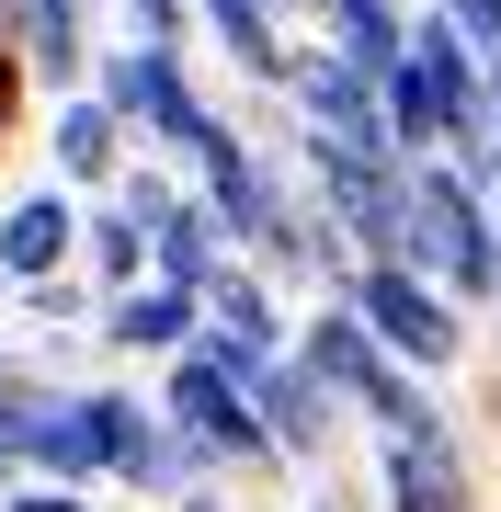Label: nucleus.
<instances>
[{
  "mask_svg": "<svg viewBox=\"0 0 501 512\" xmlns=\"http://www.w3.org/2000/svg\"><path fill=\"white\" fill-rule=\"evenodd\" d=\"M92 92L114 103V126H126L137 148H160V160H183V171H194L228 126H240V114L194 80V46H160V35L92 46Z\"/></svg>",
  "mask_w": 501,
  "mask_h": 512,
  "instance_id": "f257e3e1",
  "label": "nucleus"
},
{
  "mask_svg": "<svg viewBox=\"0 0 501 512\" xmlns=\"http://www.w3.org/2000/svg\"><path fill=\"white\" fill-rule=\"evenodd\" d=\"M399 262H422V274L445 285L467 319H479L490 285H501V228H490L479 183H467L445 148H422V160H410V183H399Z\"/></svg>",
  "mask_w": 501,
  "mask_h": 512,
  "instance_id": "f03ea898",
  "label": "nucleus"
},
{
  "mask_svg": "<svg viewBox=\"0 0 501 512\" xmlns=\"http://www.w3.org/2000/svg\"><path fill=\"white\" fill-rule=\"evenodd\" d=\"M297 365L331 387V399L365 421V433H422V421H445L433 376H422V365H399V353L376 342V330L342 308V296H319V308L297 319Z\"/></svg>",
  "mask_w": 501,
  "mask_h": 512,
  "instance_id": "7ed1b4c3",
  "label": "nucleus"
},
{
  "mask_svg": "<svg viewBox=\"0 0 501 512\" xmlns=\"http://www.w3.org/2000/svg\"><path fill=\"white\" fill-rule=\"evenodd\" d=\"M149 410L171 421V433H194L217 478H285L274 433H262V410H251V387L228 376L205 342H183V353H160V365H149Z\"/></svg>",
  "mask_w": 501,
  "mask_h": 512,
  "instance_id": "20e7f679",
  "label": "nucleus"
},
{
  "mask_svg": "<svg viewBox=\"0 0 501 512\" xmlns=\"http://www.w3.org/2000/svg\"><path fill=\"white\" fill-rule=\"evenodd\" d=\"M331 296L399 353V365H422V376H456V365H467V308L422 274V262H399V251H353Z\"/></svg>",
  "mask_w": 501,
  "mask_h": 512,
  "instance_id": "39448f33",
  "label": "nucleus"
},
{
  "mask_svg": "<svg viewBox=\"0 0 501 512\" xmlns=\"http://www.w3.org/2000/svg\"><path fill=\"white\" fill-rule=\"evenodd\" d=\"M297 183L342 217V239H353V251H399V183H410V160H399V148L297 137Z\"/></svg>",
  "mask_w": 501,
  "mask_h": 512,
  "instance_id": "423d86ee",
  "label": "nucleus"
},
{
  "mask_svg": "<svg viewBox=\"0 0 501 512\" xmlns=\"http://www.w3.org/2000/svg\"><path fill=\"white\" fill-rule=\"evenodd\" d=\"M376 512H479L456 410L422 421V433H376Z\"/></svg>",
  "mask_w": 501,
  "mask_h": 512,
  "instance_id": "0eeeda50",
  "label": "nucleus"
},
{
  "mask_svg": "<svg viewBox=\"0 0 501 512\" xmlns=\"http://www.w3.org/2000/svg\"><path fill=\"white\" fill-rule=\"evenodd\" d=\"M194 194L217 205L228 251H262V239H274V217H285V194H297V171H285L262 137H240V126H228V137L194 160Z\"/></svg>",
  "mask_w": 501,
  "mask_h": 512,
  "instance_id": "6e6552de",
  "label": "nucleus"
},
{
  "mask_svg": "<svg viewBox=\"0 0 501 512\" xmlns=\"http://www.w3.org/2000/svg\"><path fill=\"white\" fill-rule=\"evenodd\" d=\"M251 410H262V433H274V456H285V478H297V467H319V456H331V433H342V399H331V387H319L308 365H297V342H285V353H262V365H251Z\"/></svg>",
  "mask_w": 501,
  "mask_h": 512,
  "instance_id": "1a4fd4ad",
  "label": "nucleus"
},
{
  "mask_svg": "<svg viewBox=\"0 0 501 512\" xmlns=\"http://www.w3.org/2000/svg\"><path fill=\"white\" fill-rule=\"evenodd\" d=\"M194 319H205V296H194V285H171V274H137V285H103V296H92V342H103V353H126V365H160V353H183V342H194Z\"/></svg>",
  "mask_w": 501,
  "mask_h": 512,
  "instance_id": "9d476101",
  "label": "nucleus"
},
{
  "mask_svg": "<svg viewBox=\"0 0 501 512\" xmlns=\"http://www.w3.org/2000/svg\"><path fill=\"white\" fill-rule=\"evenodd\" d=\"M92 23H103V0H12V57H23V80L46 103L92 80V46H103Z\"/></svg>",
  "mask_w": 501,
  "mask_h": 512,
  "instance_id": "9b49d317",
  "label": "nucleus"
},
{
  "mask_svg": "<svg viewBox=\"0 0 501 512\" xmlns=\"http://www.w3.org/2000/svg\"><path fill=\"white\" fill-rule=\"evenodd\" d=\"M69 251H80V194L57 183H23L12 205H0V285H46V274H69Z\"/></svg>",
  "mask_w": 501,
  "mask_h": 512,
  "instance_id": "f8f14e48",
  "label": "nucleus"
},
{
  "mask_svg": "<svg viewBox=\"0 0 501 512\" xmlns=\"http://www.w3.org/2000/svg\"><path fill=\"white\" fill-rule=\"evenodd\" d=\"M126 148H137V137L114 126V103L92 92V80H80V92H57V114H46V171H57L69 194H103Z\"/></svg>",
  "mask_w": 501,
  "mask_h": 512,
  "instance_id": "ddd939ff",
  "label": "nucleus"
},
{
  "mask_svg": "<svg viewBox=\"0 0 501 512\" xmlns=\"http://www.w3.org/2000/svg\"><path fill=\"white\" fill-rule=\"evenodd\" d=\"M194 478H217V467H205V444H194V433H171L160 410L137 421V444L114 456V490H126V501H183Z\"/></svg>",
  "mask_w": 501,
  "mask_h": 512,
  "instance_id": "4468645a",
  "label": "nucleus"
},
{
  "mask_svg": "<svg viewBox=\"0 0 501 512\" xmlns=\"http://www.w3.org/2000/svg\"><path fill=\"white\" fill-rule=\"evenodd\" d=\"M217 262H228V228H217V205H205V194L183 183V194H171L160 217H149V274H171V285H205Z\"/></svg>",
  "mask_w": 501,
  "mask_h": 512,
  "instance_id": "2eb2a0df",
  "label": "nucleus"
},
{
  "mask_svg": "<svg viewBox=\"0 0 501 512\" xmlns=\"http://www.w3.org/2000/svg\"><path fill=\"white\" fill-rule=\"evenodd\" d=\"M80 285H137V274H149V217H126V205H114V194H80Z\"/></svg>",
  "mask_w": 501,
  "mask_h": 512,
  "instance_id": "dca6fc26",
  "label": "nucleus"
},
{
  "mask_svg": "<svg viewBox=\"0 0 501 512\" xmlns=\"http://www.w3.org/2000/svg\"><path fill=\"white\" fill-rule=\"evenodd\" d=\"M297 12L353 57V69H388V57L410 46V0H297Z\"/></svg>",
  "mask_w": 501,
  "mask_h": 512,
  "instance_id": "f3484780",
  "label": "nucleus"
},
{
  "mask_svg": "<svg viewBox=\"0 0 501 512\" xmlns=\"http://www.w3.org/2000/svg\"><path fill=\"white\" fill-rule=\"evenodd\" d=\"M0 512H103V490H80V478H35V467H23L12 490H0Z\"/></svg>",
  "mask_w": 501,
  "mask_h": 512,
  "instance_id": "a211bd4d",
  "label": "nucleus"
},
{
  "mask_svg": "<svg viewBox=\"0 0 501 512\" xmlns=\"http://www.w3.org/2000/svg\"><path fill=\"white\" fill-rule=\"evenodd\" d=\"M126 35H160V46H194V0H114Z\"/></svg>",
  "mask_w": 501,
  "mask_h": 512,
  "instance_id": "6ab92c4d",
  "label": "nucleus"
},
{
  "mask_svg": "<svg viewBox=\"0 0 501 512\" xmlns=\"http://www.w3.org/2000/svg\"><path fill=\"white\" fill-rule=\"evenodd\" d=\"M433 12H445L456 35L479 46V57H501V0H433Z\"/></svg>",
  "mask_w": 501,
  "mask_h": 512,
  "instance_id": "aec40b11",
  "label": "nucleus"
},
{
  "mask_svg": "<svg viewBox=\"0 0 501 512\" xmlns=\"http://www.w3.org/2000/svg\"><path fill=\"white\" fill-rule=\"evenodd\" d=\"M23 103H35V80H23V57H12V46H0V137H12V126H23Z\"/></svg>",
  "mask_w": 501,
  "mask_h": 512,
  "instance_id": "412c9836",
  "label": "nucleus"
},
{
  "mask_svg": "<svg viewBox=\"0 0 501 512\" xmlns=\"http://www.w3.org/2000/svg\"><path fill=\"white\" fill-rule=\"evenodd\" d=\"M479 205H490V228H501V148L479 160Z\"/></svg>",
  "mask_w": 501,
  "mask_h": 512,
  "instance_id": "4be33fe9",
  "label": "nucleus"
},
{
  "mask_svg": "<svg viewBox=\"0 0 501 512\" xmlns=\"http://www.w3.org/2000/svg\"><path fill=\"white\" fill-rule=\"evenodd\" d=\"M479 114H490V137H501V57H490V80H479Z\"/></svg>",
  "mask_w": 501,
  "mask_h": 512,
  "instance_id": "5701e85b",
  "label": "nucleus"
},
{
  "mask_svg": "<svg viewBox=\"0 0 501 512\" xmlns=\"http://www.w3.org/2000/svg\"><path fill=\"white\" fill-rule=\"evenodd\" d=\"M12 376H35V365H23V353H12V342H0V387H12Z\"/></svg>",
  "mask_w": 501,
  "mask_h": 512,
  "instance_id": "b1692460",
  "label": "nucleus"
},
{
  "mask_svg": "<svg viewBox=\"0 0 501 512\" xmlns=\"http://www.w3.org/2000/svg\"><path fill=\"white\" fill-rule=\"evenodd\" d=\"M297 512H342V501H297Z\"/></svg>",
  "mask_w": 501,
  "mask_h": 512,
  "instance_id": "393cba45",
  "label": "nucleus"
},
{
  "mask_svg": "<svg viewBox=\"0 0 501 512\" xmlns=\"http://www.w3.org/2000/svg\"><path fill=\"white\" fill-rule=\"evenodd\" d=\"M490 319H501V285H490Z\"/></svg>",
  "mask_w": 501,
  "mask_h": 512,
  "instance_id": "a878e982",
  "label": "nucleus"
}]
</instances>
